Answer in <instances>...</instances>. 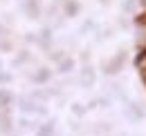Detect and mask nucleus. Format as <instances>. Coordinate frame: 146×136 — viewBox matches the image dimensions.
<instances>
[{
	"label": "nucleus",
	"instance_id": "nucleus-1",
	"mask_svg": "<svg viewBox=\"0 0 146 136\" xmlns=\"http://www.w3.org/2000/svg\"><path fill=\"white\" fill-rule=\"evenodd\" d=\"M124 63H126V54H117V56H112L110 63H106L104 71H106V74H117L119 69L124 67Z\"/></svg>",
	"mask_w": 146,
	"mask_h": 136
},
{
	"label": "nucleus",
	"instance_id": "nucleus-2",
	"mask_svg": "<svg viewBox=\"0 0 146 136\" xmlns=\"http://www.w3.org/2000/svg\"><path fill=\"white\" fill-rule=\"evenodd\" d=\"M11 103V94L7 89H0V107H7Z\"/></svg>",
	"mask_w": 146,
	"mask_h": 136
},
{
	"label": "nucleus",
	"instance_id": "nucleus-3",
	"mask_svg": "<svg viewBox=\"0 0 146 136\" xmlns=\"http://www.w3.org/2000/svg\"><path fill=\"white\" fill-rule=\"evenodd\" d=\"M25 11H27L29 16H38V5H36V0L27 2V5H25Z\"/></svg>",
	"mask_w": 146,
	"mask_h": 136
},
{
	"label": "nucleus",
	"instance_id": "nucleus-4",
	"mask_svg": "<svg viewBox=\"0 0 146 136\" xmlns=\"http://www.w3.org/2000/svg\"><path fill=\"white\" fill-rule=\"evenodd\" d=\"M47 78H50V71L47 69H38V74L34 76V80H38V83L40 80H47Z\"/></svg>",
	"mask_w": 146,
	"mask_h": 136
},
{
	"label": "nucleus",
	"instance_id": "nucleus-5",
	"mask_svg": "<svg viewBox=\"0 0 146 136\" xmlns=\"http://www.w3.org/2000/svg\"><path fill=\"white\" fill-rule=\"evenodd\" d=\"M139 2H142V5H144V7H146V0H139Z\"/></svg>",
	"mask_w": 146,
	"mask_h": 136
}]
</instances>
